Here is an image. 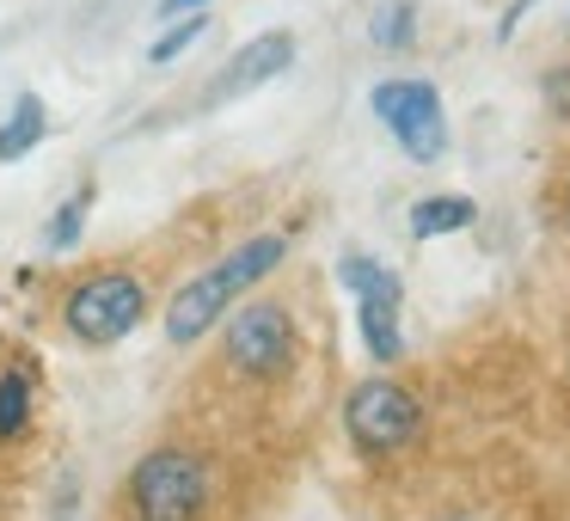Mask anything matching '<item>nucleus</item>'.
I'll return each instance as SVG.
<instances>
[{"instance_id":"nucleus-10","label":"nucleus","mask_w":570,"mask_h":521,"mask_svg":"<svg viewBox=\"0 0 570 521\" xmlns=\"http://www.w3.org/2000/svg\"><path fill=\"white\" fill-rule=\"evenodd\" d=\"M31 411H38V386H31L26 362H7L0 368V442H19L31 430Z\"/></svg>"},{"instance_id":"nucleus-11","label":"nucleus","mask_w":570,"mask_h":521,"mask_svg":"<svg viewBox=\"0 0 570 521\" xmlns=\"http://www.w3.org/2000/svg\"><path fill=\"white\" fill-rule=\"evenodd\" d=\"M479 222V203L472 197H423L411 203V234L417 239H435V234H460V227Z\"/></svg>"},{"instance_id":"nucleus-5","label":"nucleus","mask_w":570,"mask_h":521,"mask_svg":"<svg viewBox=\"0 0 570 521\" xmlns=\"http://www.w3.org/2000/svg\"><path fill=\"white\" fill-rule=\"evenodd\" d=\"M222 350L239 374H252V381H283V374L295 368V320H288V307H276V301H246L239 313H227Z\"/></svg>"},{"instance_id":"nucleus-19","label":"nucleus","mask_w":570,"mask_h":521,"mask_svg":"<svg viewBox=\"0 0 570 521\" xmlns=\"http://www.w3.org/2000/svg\"><path fill=\"white\" fill-rule=\"evenodd\" d=\"M62 521H68V515H62Z\"/></svg>"},{"instance_id":"nucleus-18","label":"nucleus","mask_w":570,"mask_h":521,"mask_svg":"<svg viewBox=\"0 0 570 521\" xmlns=\"http://www.w3.org/2000/svg\"><path fill=\"white\" fill-rule=\"evenodd\" d=\"M564 215H570V190H564Z\"/></svg>"},{"instance_id":"nucleus-4","label":"nucleus","mask_w":570,"mask_h":521,"mask_svg":"<svg viewBox=\"0 0 570 521\" xmlns=\"http://www.w3.org/2000/svg\"><path fill=\"white\" fill-rule=\"evenodd\" d=\"M344 430L368 460H386V454H399V448H411L423 435V405H417L411 386L374 374V381H362L356 393L344 399Z\"/></svg>"},{"instance_id":"nucleus-1","label":"nucleus","mask_w":570,"mask_h":521,"mask_svg":"<svg viewBox=\"0 0 570 521\" xmlns=\"http://www.w3.org/2000/svg\"><path fill=\"white\" fill-rule=\"evenodd\" d=\"M283 252H288L283 234L239 239V246L227 252L222 264H209L203 276H190V283L178 288L173 301H166V337H173V344H197L209 325L227 320V307H234V301L246 295L258 276H271L276 264H283Z\"/></svg>"},{"instance_id":"nucleus-15","label":"nucleus","mask_w":570,"mask_h":521,"mask_svg":"<svg viewBox=\"0 0 570 521\" xmlns=\"http://www.w3.org/2000/svg\"><path fill=\"white\" fill-rule=\"evenodd\" d=\"M546 99H552L558 117H570V68H558V75L546 80Z\"/></svg>"},{"instance_id":"nucleus-13","label":"nucleus","mask_w":570,"mask_h":521,"mask_svg":"<svg viewBox=\"0 0 570 521\" xmlns=\"http://www.w3.org/2000/svg\"><path fill=\"white\" fill-rule=\"evenodd\" d=\"M411 26H417V7H411V0H386L381 13H374V43H381V50H405Z\"/></svg>"},{"instance_id":"nucleus-12","label":"nucleus","mask_w":570,"mask_h":521,"mask_svg":"<svg viewBox=\"0 0 570 521\" xmlns=\"http://www.w3.org/2000/svg\"><path fill=\"white\" fill-rule=\"evenodd\" d=\"M92 197H99V190L80 185L68 203H56V215L43 222V246H50V252H68V246H75L80 227H87V215H92Z\"/></svg>"},{"instance_id":"nucleus-16","label":"nucleus","mask_w":570,"mask_h":521,"mask_svg":"<svg viewBox=\"0 0 570 521\" xmlns=\"http://www.w3.org/2000/svg\"><path fill=\"white\" fill-rule=\"evenodd\" d=\"M528 7H533V0H515V7H509V13H503V26H497V38H515V26H521V13H528Z\"/></svg>"},{"instance_id":"nucleus-3","label":"nucleus","mask_w":570,"mask_h":521,"mask_svg":"<svg viewBox=\"0 0 570 521\" xmlns=\"http://www.w3.org/2000/svg\"><path fill=\"white\" fill-rule=\"evenodd\" d=\"M141 320H148V283L136 271H99L62 301V325L92 350L124 344Z\"/></svg>"},{"instance_id":"nucleus-7","label":"nucleus","mask_w":570,"mask_h":521,"mask_svg":"<svg viewBox=\"0 0 570 521\" xmlns=\"http://www.w3.org/2000/svg\"><path fill=\"white\" fill-rule=\"evenodd\" d=\"M374 117L393 129V141L411 154V160H442L448 148V111H442V92L430 80H381L368 92Z\"/></svg>"},{"instance_id":"nucleus-17","label":"nucleus","mask_w":570,"mask_h":521,"mask_svg":"<svg viewBox=\"0 0 570 521\" xmlns=\"http://www.w3.org/2000/svg\"><path fill=\"white\" fill-rule=\"evenodd\" d=\"M203 7H209V0H160V13H166V19H185V13H203Z\"/></svg>"},{"instance_id":"nucleus-6","label":"nucleus","mask_w":570,"mask_h":521,"mask_svg":"<svg viewBox=\"0 0 570 521\" xmlns=\"http://www.w3.org/2000/svg\"><path fill=\"white\" fill-rule=\"evenodd\" d=\"M337 276H344V288L356 295V325H362L368 356L374 362H399V356H405V332H399L405 283H399L381 258H368V252H350V258L337 264Z\"/></svg>"},{"instance_id":"nucleus-9","label":"nucleus","mask_w":570,"mask_h":521,"mask_svg":"<svg viewBox=\"0 0 570 521\" xmlns=\"http://www.w3.org/2000/svg\"><path fill=\"white\" fill-rule=\"evenodd\" d=\"M43 136H50V111H43V99H38V92H19L13 111H7V124H0V166L26 160Z\"/></svg>"},{"instance_id":"nucleus-8","label":"nucleus","mask_w":570,"mask_h":521,"mask_svg":"<svg viewBox=\"0 0 570 521\" xmlns=\"http://www.w3.org/2000/svg\"><path fill=\"white\" fill-rule=\"evenodd\" d=\"M288 62H295V31H258V38H246L222 62V75H215V87H209V105H227V99H239V92L264 87V80H276Z\"/></svg>"},{"instance_id":"nucleus-14","label":"nucleus","mask_w":570,"mask_h":521,"mask_svg":"<svg viewBox=\"0 0 570 521\" xmlns=\"http://www.w3.org/2000/svg\"><path fill=\"white\" fill-rule=\"evenodd\" d=\"M203 31H209V19H203V13H190V19H173V26H166V38H154L148 62H173V56H185L190 43L203 38Z\"/></svg>"},{"instance_id":"nucleus-2","label":"nucleus","mask_w":570,"mask_h":521,"mask_svg":"<svg viewBox=\"0 0 570 521\" xmlns=\"http://www.w3.org/2000/svg\"><path fill=\"white\" fill-rule=\"evenodd\" d=\"M124 503H129V521H203V509H209V460L178 442L148 448L129 466Z\"/></svg>"}]
</instances>
